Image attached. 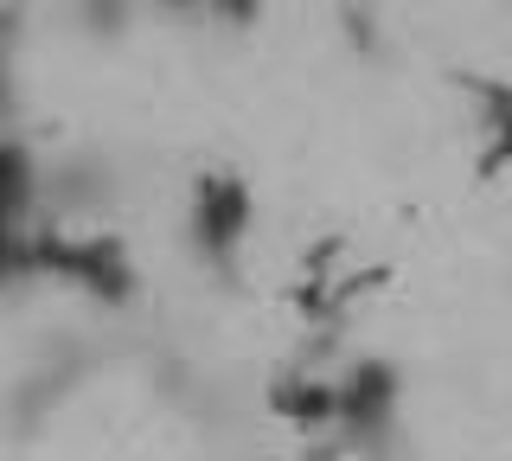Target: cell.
<instances>
[{
  "instance_id": "6da1fadb",
  "label": "cell",
  "mask_w": 512,
  "mask_h": 461,
  "mask_svg": "<svg viewBox=\"0 0 512 461\" xmlns=\"http://www.w3.org/2000/svg\"><path fill=\"white\" fill-rule=\"evenodd\" d=\"M180 250L199 282H244L256 250V186L244 173H199L180 205Z\"/></svg>"
}]
</instances>
